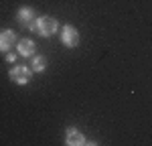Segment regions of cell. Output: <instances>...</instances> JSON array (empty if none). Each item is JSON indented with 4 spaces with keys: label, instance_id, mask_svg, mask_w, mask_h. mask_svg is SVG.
<instances>
[{
    "label": "cell",
    "instance_id": "6da1fadb",
    "mask_svg": "<svg viewBox=\"0 0 152 146\" xmlns=\"http://www.w3.org/2000/svg\"><path fill=\"white\" fill-rule=\"evenodd\" d=\"M28 28H31L33 33H37V35H41V36H51V35L57 33L59 23L53 16H39V18H35V20L31 23Z\"/></svg>",
    "mask_w": 152,
    "mask_h": 146
},
{
    "label": "cell",
    "instance_id": "7a4b0ae2",
    "mask_svg": "<svg viewBox=\"0 0 152 146\" xmlns=\"http://www.w3.org/2000/svg\"><path fill=\"white\" fill-rule=\"evenodd\" d=\"M61 41H63L65 47H69V49L77 47L79 45V33H77V28L73 24H65L63 31H61Z\"/></svg>",
    "mask_w": 152,
    "mask_h": 146
},
{
    "label": "cell",
    "instance_id": "3957f363",
    "mask_svg": "<svg viewBox=\"0 0 152 146\" xmlns=\"http://www.w3.org/2000/svg\"><path fill=\"white\" fill-rule=\"evenodd\" d=\"M8 75H10L12 81L18 83V85H26L31 81V69H28L26 65H16V67H12Z\"/></svg>",
    "mask_w": 152,
    "mask_h": 146
},
{
    "label": "cell",
    "instance_id": "277c9868",
    "mask_svg": "<svg viewBox=\"0 0 152 146\" xmlns=\"http://www.w3.org/2000/svg\"><path fill=\"white\" fill-rule=\"evenodd\" d=\"M35 10L31 8V6H20L18 10H16V20H18V24H23V26H31V23L35 20Z\"/></svg>",
    "mask_w": 152,
    "mask_h": 146
},
{
    "label": "cell",
    "instance_id": "5b68a950",
    "mask_svg": "<svg viewBox=\"0 0 152 146\" xmlns=\"http://www.w3.org/2000/svg\"><path fill=\"white\" fill-rule=\"evenodd\" d=\"M14 43H16V33H14V31H10V28L0 31V51L8 53Z\"/></svg>",
    "mask_w": 152,
    "mask_h": 146
},
{
    "label": "cell",
    "instance_id": "8992f818",
    "mask_svg": "<svg viewBox=\"0 0 152 146\" xmlns=\"http://www.w3.org/2000/svg\"><path fill=\"white\" fill-rule=\"evenodd\" d=\"M65 142L69 146H81V144H87V140H85V136H83L77 128H67V132H65Z\"/></svg>",
    "mask_w": 152,
    "mask_h": 146
},
{
    "label": "cell",
    "instance_id": "52a82bcc",
    "mask_svg": "<svg viewBox=\"0 0 152 146\" xmlns=\"http://www.w3.org/2000/svg\"><path fill=\"white\" fill-rule=\"evenodd\" d=\"M16 49H18V55H23V57H33L37 51V45L35 41H31V39H20L18 43H16Z\"/></svg>",
    "mask_w": 152,
    "mask_h": 146
},
{
    "label": "cell",
    "instance_id": "ba28073f",
    "mask_svg": "<svg viewBox=\"0 0 152 146\" xmlns=\"http://www.w3.org/2000/svg\"><path fill=\"white\" fill-rule=\"evenodd\" d=\"M47 67V59L43 55H35L33 57V71H45Z\"/></svg>",
    "mask_w": 152,
    "mask_h": 146
},
{
    "label": "cell",
    "instance_id": "9c48e42d",
    "mask_svg": "<svg viewBox=\"0 0 152 146\" xmlns=\"http://www.w3.org/2000/svg\"><path fill=\"white\" fill-rule=\"evenodd\" d=\"M6 61H8V63H14V61H16V55H14V53H6Z\"/></svg>",
    "mask_w": 152,
    "mask_h": 146
}]
</instances>
